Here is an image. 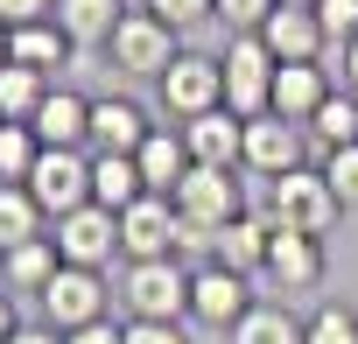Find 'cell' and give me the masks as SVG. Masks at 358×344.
Masks as SVG:
<instances>
[{
  "mask_svg": "<svg viewBox=\"0 0 358 344\" xmlns=\"http://www.w3.org/2000/svg\"><path fill=\"white\" fill-rule=\"evenodd\" d=\"M316 169L330 176V190L344 197V211H358V141H351V148H337V155H323Z\"/></svg>",
  "mask_w": 358,
  "mask_h": 344,
  "instance_id": "32",
  "label": "cell"
},
{
  "mask_svg": "<svg viewBox=\"0 0 358 344\" xmlns=\"http://www.w3.org/2000/svg\"><path fill=\"white\" fill-rule=\"evenodd\" d=\"M351 141H358V92H330L316 106V120H309V148L316 155H337Z\"/></svg>",
  "mask_w": 358,
  "mask_h": 344,
  "instance_id": "26",
  "label": "cell"
},
{
  "mask_svg": "<svg viewBox=\"0 0 358 344\" xmlns=\"http://www.w3.org/2000/svg\"><path fill=\"white\" fill-rule=\"evenodd\" d=\"M120 302H127V323H190V267L183 260H127Z\"/></svg>",
  "mask_w": 358,
  "mask_h": 344,
  "instance_id": "2",
  "label": "cell"
},
{
  "mask_svg": "<svg viewBox=\"0 0 358 344\" xmlns=\"http://www.w3.org/2000/svg\"><path fill=\"white\" fill-rule=\"evenodd\" d=\"M176 246H183V211H176V197H141L120 211V260H176Z\"/></svg>",
  "mask_w": 358,
  "mask_h": 344,
  "instance_id": "10",
  "label": "cell"
},
{
  "mask_svg": "<svg viewBox=\"0 0 358 344\" xmlns=\"http://www.w3.org/2000/svg\"><path fill=\"white\" fill-rule=\"evenodd\" d=\"M218 64H225V113H239V120L274 113V71H281V57L260 36H225Z\"/></svg>",
  "mask_w": 358,
  "mask_h": 344,
  "instance_id": "3",
  "label": "cell"
},
{
  "mask_svg": "<svg viewBox=\"0 0 358 344\" xmlns=\"http://www.w3.org/2000/svg\"><path fill=\"white\" fill-rule=\"evenodd\" d=\"M302 344H358V309L351 302H316L302 316Z\"/></svg>",
  "mask_w": 358,
  "mask_h": 344,
  "instance_id": "29",
  "label": "cell"
},
{
  "mask_svg": "<svg viewBox=\"0 0 358 344\" xmlns=\"http://www.w3.org/2000/svg\"><path fill=\"white\" fill-rule=\"evenodd\" d=\"M148 15H162L176 36H190L197 22H218V0H141Z\"/></svg>",
  "mask_w": 358,
  "mask_h": 344,
  "instance_id": "31",
  "label": "cell"
},
{
  "mask_svg": "<svg viewBox=\"0 0 358 344\" xmlns=\"http://www.w3.org/2000/svg\"><path fill=\"white\" fill-rule=\"evenodd\" d=\"M274 8H281V0H218V22H225L232 36H260Z\"/></svg>",
  "mask_w": 358,
  "mask_h": 344,
  "instance_id": "33",
  "label": "cell"
},
{
  "mask_svg": "<svg viewBox=\"0 0 358 344\" xmlns=\"http://www.w3.org/2000/svg\"><path fill=\"white\" fill-rule=\"evenodd\" d=\"M36 141L43 148H92V99H78V92H64V85H50V99L36 106Z\"/></svg>",
  "mask_w": 358,
  "mask_h": 344,
  "instance_id": "19",
  "label": "cell"
},
{
  "mask_svg": "<svg viewBox=\"0 0 358 344\" xmlns=\"http://www.w3.org/2000/svg\"><path fill=\"white\" fill-rule=\"evenodd\" d=\"M29 197L43 204V218H71L92 204V148H43L29 169Z\"/></svg>",
  "mask_w": 358,
  "mask_h": 344,
  "instance_id": "4",
  "label": "cell"
},
{
  "mask_svg": "<svg viewBox=\"0 0 358 344\" xmlns=\"http://www.w3.org/2000/svg\"><path fill=\"white\" fill-rule=\"evenodd\" d=\"M260 43H267L281 64H316V57L330 50V36H323L316 8H274V15H267V29H260Z\"/></svg>",
  "mask_w": 358,
  "mask_h": 344,
  "instance_id": "18",
  "label": "cell"
},
{
  "mask_svg": "<svg viewBox=\"0 0 358 344\" xmlns=\"http://www.w3.org/2000/svg\"><path fill=\"white\" fill-rule=\"evenodd\" d=\"M8 344H64V330H57V323H22Z\"/></svg>",
  "mask_w": 358,
  "mask_h": 344,
  "instance_id": "38",
  "label": "cell"
},
{
  "mask_svg": "<svg viewBox=\"0 0 358 344\" xmlns=\"http://www.w3.org/2000/svg\"><path fill=\"white\" fill-rule=\"evenodd\" d=\"M330 92H337V78H330L323 64H281V71H274V113L295 120V127H309Z\"/></svg>",
  "mask_w": 358,
  "mask_h": 344,
  "instance_id": "20",
  "label": "cell"
},
{
  "mask_svg": "<svg viewBox=\"0 0 358 344\" xmlns=\"http://www.w3.org/2000/svg\"><path fill=\"white\" fill-rule=\"evenodd\" d=\"M246 169H190L183 176V190H176V211H183V225H197V232H225L239 211H246Z\"/></svg>",
  "mask_w": 358,
  "mask_h": 344,
  "instance_id": "6",
  "label": "cell"
},
{
  "mask_svg": "<svg viewBox=\"0 0 358 344\" xmlns=\"http://www.w3.org/2000/svg\"><path fill=\"white\" fill-rule=\"evenodd\" d=\"M148 134H155V120L141 99H127V92L92 99V155H134Z\"/></svg>",
  "mask_w": 358,
  "mask_h": 344,
  "instance_id": "13",
  "label": "cell"
},
{
  "mask_svg": "<svg viewBox=\"0 0 358 344\" xmlns=\"http://www.w3.org/2000/svg\"><path fill=\"white\" fill-rule=\"evenodd\" d=\"M43 225H50V218H43V204L29 197V183H0V253H15V246H29V239H50Z\"/></svg>",
  "mask_w": 358,
  "mask_h": 344,
  "instance_id": "25",
  "label": "cell"
},
{
  "mask_svg": "<svg viewBox=\"0 0 358 344\" xmlns=\"http://www.w3.org/2000/svg\"><path fill=\"white\" fill-rule=\"evenodd\" d=\"M323 239H309V232H274V253H267V281L281 288V295H309L316 281H323Z\"/></svg>",
  "mask_w": 358,
  "mask_h": 344,
  "instance_id": "17",
  "label": "cell"
},
{
  "mask_svg": "<svg viewBox=\"0 0 358 344\" xmlns=\"http://www.w3.org/2000/svg\"><path fill=\"white\" fill-rule=\"evenodd\" d=\"M57 15V0H0V22L8 29H29V22H50Z\"/></svg>",
  "mask_w": 358,
  "mask_h": 344,
  "instance_id": "35",
  "label": "cell"
},
{
  "mask_svg": "<svg viewBox=\"0 0 358 344\" xmlns=\"http://www.w3.org/2000/svg\"><path fill=\"white\" fill-rule=\"evenodd\" d=\"M106 57H113V71H127V78H162L176 57H183V50H176V29L162 22V15H148V8H127L120 15V29H113V43H106Z\"/></svg>",
  "mask_w": 358,
  "mask_h": 344,
  "instance_id": "5",
  "label": "cell"
},
{
  "mask_svg": "<svg viewBox=\"0 0 358 344\" xmlns=\"http://www.w3.org/2000/svg\"><path fill=\"white\" fill-rule=\"evenodd\" d=\"M127 344H190L183 323H127Z\"/></svg>",
  "mask_w": 358,
  "mask_h": 344,
  "instance_id": "36",
  "label": "cell"
},
{
  "mask_svg": "<svg viewBox=\"0 0 358 344\" xmlns=\"http://www.w3.org/2000/svg\"><path fill=\"white\" fill-rule=\"evenodd\" d=\"M71 57H78V43H71L57 22H29V29H8V64H22V71H36V78H57Z\"/></svg>",
  "mask_w": 358,
  "mask_h": 344,
  "instance_id": "21",
  "label": "cell"
},
{
  "mask_svg": "<svg viewBox=\"0 0 358 344\" xmlns=\"http://www.w3.org/2000/svg\"><path fill=\"white\" fill-rule=\"evenodd\" d=\"M155 92H162V113L169 120H197V113H218L225 106V64L218 57H197V50H183L162 78H155Z\"/></svg>",
  "mask_w": 358,
  "mask_h": 344,
  "instance_id": "7",
  "label": "cell"
},
{
  "mask_svg": "<svg viewBox=\"0 0 358 344\" xmlns=\"http://www.w3.org/2000/svg\"><path fill=\"white\" fill-rule=\"evenodd\" d=\"M127 8H141V0H127Z\"/></svg>",
  "mask_w": 358,
  "mask_h": 344,
  "instance_id": "43",
  "label": "cell"
},
{
  "mask_svg": "<svg viewBox=\"0 0 358 344\" xmlns=\"http://www.w3.org/2000/svg\"><path fill=\"white\" fill-rule=\"evenodd\" d=\"M0 64H8V22H0Z\"/></svg>",
  "mask_w": 358,
  "mask_h": 344,
  "instance_id": "41",
  "label": "cell"
},
{
  "mask_svg": "<svg viewBox=\"0 0 358 344\" xmlns=\"http://www.w3.org/2000/svg\"><path fill=\"white\" fill-rule=\"evenodd\" d=\"M0 127H8V120H0Z\"/></svg>",
  "mask_w": 358,
  "mask_h": 344,
  "instance_id": "44",
  "label": "cell"
},
{
  "mask_svg": "<svg viewBox=\"0 0 358 344\" xmlns=\"http://www.w3.org/2000/svg\"><path fill=\"white\" fill-rule=\"evenodd\" d=\"M57 239H29V246H15V253H0V288L8 295H36L43 302V288L57 281Z\"/></svg>",
  "mask_w": 358,
  "mask_h": 344,
  "instance_id": "23",
  "label": "cell"
},
{
  "mask_svg": "<svg viewBox=\"0 0 358 344\" xmlns=\"http://www.w3.org/2000/svg\"><path fill=\"white\" fill-rule=\"evenodd\" d=\"M113 288H106V274H92V267H57V281L43 288V323H57L64 337L71 330H85V323H106L113 316Z\"/></svg>",
  "mask_w": 358,
  "mask_h": 344,
  "instance_id": "9",
  "label": "cell"
},
{
  "mask_svg": "<svg viewBox=\"0 0 358 344\" xmlns=\"http://www.w3.org/2000/svg\"><path fill=\"white\" fill-rule=\"evenodd\" d=\"M64 344H127V323H113V316H106V323H85V330H71Z\"/></svg>",
  "mask_w": 358,
  "mask_h": 344,
  "instance_id": "37",
  "label": "cell"
},
{
  "mask_svg": "<svg viewBox=\"0 0 358 344\" xmlns=\"http://www.w3.org/2000/svg\"><path fill=\"white\" fill-rule=\"evenodd\" d=\"M120 15H127V0H57L50 22H57L78 50H106L113 29H120Z\"/></svg>",
  "mask_w": 358,
  "mask_h": 344,
  "instance_id": "22",
  "label": "cell"
},
{
  "mask_svg": "<svg viewBox=\"0 0 358 344\" xmlns=\"http://www.w3.org/2000/svg\"><path fill=\"white\" fill-rule=\"evenodd\" d=\"M267 253H274V218L267 211H239L218 239H211V260L218 267H232V274H267Z\"/></svg>",
  "mask_w": 358,
  "mask_h": 344,
  "instance_id": "15",
  "label": "cell"
},
{
  "mask_svg": "<svg viewBox=\"0 0 358 344\" xmlns=\"http://www.w3.org/2000/svg\"><path fill=\"white\" fill-rule=\"evenodd\" d=\"M50 239H57V260H64V267H92V274H106V267L120 260V218H113L106 204H85V211L57 218Z\"/></svg>",
  "mask_w": 358,
  "mask_h": 344,
  "instance_id": "11",
  "label": "cell"
},
{
  "mask_svg": "<svg viewBox=\"0 0 358 344\" xmlns=\"http://www.w3.org/2000/svg\"><path fill=\"white\" fill-rule=\"evenodd\" d=\"M15 330H22V316H15V295H0V344H8Z\"/></svg>",
  "mask_w": 358,
  "mask_h": 344,
  "instance_id": "39",
  "label": "cell"
},
{
  "mask_svg": "<svg viewBox=\"0 0 358 344\" xmlns=\"http://www.w3.org/2000/svg\"><path fill=\"white\" fill-rule=\"evenodd\" d=\"M141 197H148V183H141L134 155H92V204H106V211L120 218V211L141 204Z\"/></svg>",
  "mask_w": 358,
  "mask_h": 344,
  "instance_id": "24",
  "label": "cell"
},
{
  "mask_svg": "<svg viewBox=\"0 0 358 344\" xmlns=\"http://www.w3.org/2000/svg\"><path fill=\"white\" fill-rule=\"evenodd\" d=\"M344 85H351V92H358V43H351V50H344Z\"/></svg>",
  "mask_w": 358,
  "mask_h": 344,
  "instance_id": "40",
  "label": "cell"
},
{
  "mask_svg": "<svg viewBox=\"0 0 358 344\" xmlns=\"http://www.w3.org/2000/svg\"><path fill=\"white\" fill-rule=\"evenodd\" d=\"M43 99H50V78H36L22 64H0V120H8V127H29Z\"/></svg>",
  "mask_w": 358,
  "mask_h": 344,
  "instance_id": "28",
  "label": "cell"
},
{
  "mask_svg": "<svg viewBox=\"0 0 358 344\" xmlns=\"http://www.w3.org/2000/svg\"><path fill=\"white\" fill-rule=\"evenodd\" d=\"M36 155H43L36 127H0V183H29Z\"/></svg>",
  "mask_w": 358,
  "mask_h": 344,
  "instance_id": "30",
  "label": "cell"
},
{
  "mask_svg": "<svg viewBox=\"0 0 358 344\" xmlns=\"http://www.w3.org/2000/svg\"><path fill=\"white\" fill-rule=\"evenodd\" d=\"M183 148H190V162L197 169H239V155H246V120L239 113H197V120H183Z\"/></svg>",
  "mask_w": 358,
  "mask_h": 344,
  "instance_id": "14",
  "label": "cell"
},
{
  "mask_svg": "<svg viewBox=\"0 0 358 344\" xmlns=\"http://www.w3.org/2000/svg\"><path fill=\"white\" fill-rule=\"evenodd\" d=\"M281 8H316V0H281Z\"/></svg>",
  "mask_w": 358,
  "mask_h": 344,
  "instance_id": "42",
  "label": "cell"
},
{
  "mask_svg": "<svg viewBox=\"0 0 358 344\" xmlns=\"http://www.w3.org/2000/svg\"><path fill=\"white\" fill-rule=\"evenodd\" d=\"M302 155H309V127H295V120H281V113L246 120V155H239V169H246V176L281 183L288 169H302Z\"/></svg>",
  "mask_w": 358,
  "mask_h": 344,
  "instance_id": "12",
  "label": "cell"
},
{
  "mask_svg": "<svg viewBox=\"0 0 358 344\" xmlns=\"http://www.w3.org/2000/svg\"><path fill=\"white\" fill-rule=\"evenodd\" d=\"M134 169H141V183L155 190V197H176L183 190V176H190V148H183V127H155L141 148H134Z\"/></svg>",
  "mask_w": 358,
  "mask_h": 344,
  "instance_id": "16",
  "label": "cell"
},
{
  "mask_svg": "<svg viewBox=\"0 0 358 344\" xmlns=\"http://www.w3.org/2000/svg\"><path fill=\"white\" fill-rule=\"evenodd\" d=\"M316 22H323V36L337 50H351L358 43V0H316Z\"/></svg>",
  "mask_w": 358,
  "mask_h": 344,
  "instance_id": "34",
  "label": "cell"
},
{
  "mask_svg": "<svg viewBox=\"0 0 358 344\" xmlns=\"http://www.w3.org/2000/svg\"><path fill=\"white\" fill-rule=\"evenodd\" d=\"M232 344H302V316L288 302H253L246 323L232 330Z\"/></svg>",
  "mask_w": 358,
  "mask_h": 344,
  "instance_id": "27",
  "label": "cell"
},
{
  "mask_svg": "<svg viewBox=\"0 0 358 344\" xmlns=\"http://www.w3.org/2000/svg\"><path fill=\"white\" fill-rule=\"evenodd\" d=\"M267 218H274V232H309V239H323L337 218H344V197L330 190V176L323 169H288L281 183H267V204H260Z\"/></svg>",
  "mask_w": 358,
  "mask_h": 344,
  "instance_id": "1",
  "label": "cell"
},
{
  "mask_svg": "<svg viewBox=\"0 0 358 344\" xmlns=\"http://www.w3.org/2000/svg\"><path fill=\"white\" fill-rule=\"evenodd\" d=\"M246 309H253V281H246V274H232V267H218V260L190 267V323L232 337V330L246 323Z\"/></svg>",
  "mask_w": 358,
  "mask_h": 344,
  "instance_id": "8",
  "label": "cell"
}]
</instances>
